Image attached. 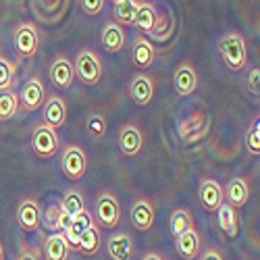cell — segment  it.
I'll list each match as a JSON object with an SVG mask.
<instances>
[{
  "mask_svg": "<svg viewBox=\"0 0 260 260\" xmlns=\"http://www.w3.org/2000/svg\"><path fill=\"white\" fill-rule=\"evenodd\" d=\"M200 235L196 233V229H187L183 233H179L175 237V248H177V254L183 258V260H191L200 254Z\"/></svg>",
  "mask_w": 260,
  "mask_h": 260,
  "instance_id": "obj_17",
  "label": "cell"
},
{
  "mask_svg": "<svg viewBox=\"0 0 260 260\" xmlns=\"http://www.w3.org/2000/svg\"><path fill=\"white\" fill-rule=\"evenodd\" d=\"M198 198H200V204L204 210L214 212L223 204V185L214 179H204L198 189Z\"/></svg>",
  "mask_w": 260,
  "mask_h": 260,
  "instance_id": "obj_11",
  "label": "cell"
},
{
  "mask_svg": "<svg viewBox=\"0 0 260 260\" xmlns=\"http://www.w3.org/2000/svg\"><path fill=\"white\" fill-rule=\"evenodd\" d=\"M60 169L71 181H79L88 169V158L79 146H67L60 156Z\"/></svg>",
  "mask_w": 260,
  "mask_h": 260,
  "instance_id": "obj_6",
  "label": "cell"
},
{
  "mask_svg": "<svg viewBox=\"0 0 260 260\" xmlns=\"http://www.w3.org/2000/svg\"><path fill=\"white\" fill-rule=\"evenodd\" d=\"M102 246V235H100V227L96 221H92L88 225V229H85L79 237V242L75 246V252L83 254V256H96L98 250Z\"/></svg>",
  "mask_w": 260,
  "mask_h": 260,
  "instance_id": "obj_16",
  "label": "cell"
},
{
  "mask_svg": "<svg viewBox=\"0 0 260 260\" xmlns=\"http://www.w3.org/2000/svg\"><path fill=\"white\" fill-rule=\"evenodd\" d=\"M64 121H67V106H64L60 96L54 94L44 102V123L56 129L64 125Z\"/></svg>",
  "mask_w": 260,
  "mask_h": 260,
  "instance_id": "obj_21",
  "label": "cell"
},
{
  "mask_svg": "<svg viewBox=\"0 0 260 260\" xmlns=\"http://www.w3.org/2000/svg\"><path fill=\"white\" fill-rule=\"evenodd\" d=\"M46 102V90H44V83H42L40 77H29L23 88L19 92V104L23 111L31 113V111H38L40 106H44Z\"/></svg>",
  "mask_w": 260,
  "mask_h": 260,
  "instance_id": "obj_8",
  "label": "cell"
},
{
  "mask_svg": "<svg viewBox=\"0 0 260 260\" xmlns=\"http://www.w3.org/2000/svg\"><path fill=\"white\" fill-rule=\"evenodd\" d=\"M17 260H40V256H38V252L29 250V248H23V250H21V252H19Z\"/></svg>",
  "mask_w": 260,
  "mask_h": 260,
  "instance_id": "obj_40",
  "label": "cell"
},
{
  "mask_svg": "<svg viewBox=\"0 0 260 260\" xmlns=\"http://www.w3.org/2000/svg\"><path fill=\"white\" fill-rule=\"evenodd\" d=\"M216 212V219H219V227L227 237H235L237 231H240V219H237V212L235 208L223 200V204L214 210Z\"/></svg>",
  "mask_w": 260,
  "mask_h": 260,
  "instance_id": "obj_23",
  "label": "cell"
},
{
  "mask_svg": "<svg viewBox=\"0 0 260 260\" xmlns=\"http://www.w3.org/2000/svg\"><path fill=\"white\" fill-rule=\"evenodd\" d=\"M200 260H225L223 254L219 250H214V248H206L202 254H200Z\"/></svg>",
  "mask_w": 260,
  "mask_h": 260,
  "instance_id": "obj_39",
  "label": "cell"
},
{
  "mask_svg": "<svg viewBox=\"0 0 260 260\" xmlns=\"http://www.w3.org/2000/svg\"><path fill=\"white\" fill-rule=\"evenodd\" d=\"M73 75H75V69L67 56H56L52 67H50V81L56 90H67L71 81H73Z\"/></svg>",
  "mask_w": 260,
  "mask_h": 260,
  "instance_id": "obj_12",
  "label": "cell"
},
{
  "mask_svg": "<svg viewBox=\"0 0 260 260\" xmlns=\"http://www.w3.org/2000/svg\"><path fill=\"white\" fill-rule=\"evenodd\" d=\"M106 252L113 260H132V254H134L132 237H129L127 233L111 235L108 242H106Z\"/></svg>",
  "mask_w": 260,
  "mask_h": 260,
  "instance_id": "obj_18",
  "label": "cell"
},
{
  "mask_svg": "<svg viewBox=\"0 0 260 260\" xmlns=\"http://www.w3.org/2000/svg\"><path fill=\"white\" fill-rule=\"evenodd\" d=\"M129 94H132L134 102L140 104V106H146L154 96V81L150 75H144V73H138L132 83H129Z\"/></svg>",
  "mask_w": 260,
  "mask_h": 260,
  "instance_id": "obj_15",
  "label": "cell"
},
{
  "mask_svg": "<svg viewBox=\"0 0 260 260\" xmlns=\"http://www.w3.org/2000/svg\"><path fill=\"white\" fill-rule=\"evenodd\" d=\"M58 136H56V129L46 125V123H40L34 129V136H31V148L36 156L40 158H52L58 152Z\"/></svg>",
  "mask_w": 260,
  "mask_h": 260,
  "instance_id": "obj_3",
  "label": "cell"
},
{
  "mask_svg": "<svg viewBox=\"0 0 260 260\" xmlns=\"http://www.w3.org/2000/svg\"><path fill=\"white\" fill-rule=\"evenodd\" d=\"M58 214H60V204H52V206H48L46 214L42 216V221H44V225L50 231H58Z\"/></svg>",
  "mask_w": 260,
  "mask_h": 260,
  "instance_id": "obj_35",
  "label": "cell"
},
{
  "mask_svg": "<svg viewBox=\"0 0 260 260\" xmlns=\"http://www.w3.org/2000/svg\"><path fill=\"white\" fill-rule=\"evenodd\" d=\"M173 83H175V90L179 96H191L198 90V73L191 64L183 62L175 69V75H173Z\"/></svg>",
  "mask_w": 260,
  "mask_h": 260,
  "instance_id": "obj_10",
  "label": "cell"
},
{
  "mask_svg": "<svg viewBox=\"0 0 260 260\" xmlns=\"http://www.w3.org/2000/svg\"><path fill=\"white\" fill-rule=\"evenodd\" d=\"M129 216H132V223L138 231H150L154 225V206L146 198H140L134 202Z\"/></svg>",
  "mask_w": 260,
  "mask_h": 260,
  "instance_id": "obj_14",
  "label": "cell"
},
{
  "mask_svg": "<svg viewBox=\"0 0 260 260\" xmlns=\"http://www.w3.org/2000/svg\"><path fill=\"white\" fill-rule=\"evenodd\" d=\"M219 52L229 71H242L248 62V46L242 34L229 31L219 40Z\"/></svg>",
  "mask_w": 260,
  "mask_h": 260,
  "instance_id": "obj_1",
  "label": "cell"
},
{
  "mask_svg": "<svg viewBox=\"0 0 260 260\" xmlns=\"http://www.w3.org/2000/svg\"><path fill=\"white\" fill-rule=\"evenodd\" d=\"M208 127H210V117L206 113H196V115L179 121L177 134L185 144H193L208 134Z\"/></svg>",
  "mask_w": 260,
  "mask_h": 260,
  "instance_id": "obj_5",
  "label": "cell"
},
{
  "mask_svg": "<svg viewBox=\"0 0 260 260\" xmlns=\"http://www.w3.org/2000/svg\"><path fill=\"white\" fill-rule=\"evenodd\" d=\"M144 146V136L142 132L134 125V123H129L121 129V134H119V148H121V152L125 156H136L140 154V150Z\"/></svg>",
  "mask_w": 260,
  "mask_h": 260,
  "instance_id": "obj_13",
  "label": "cell"
},
{
  "mask_svg": "<svg viewBox=\"0 0 260 260\" xmlns=\"http://www.w3.org/2000/svg\"><path fill=\"white\" fill-rule=\"evenodd\" d=\"M132 58H134V64L138 69H148L152 67V62L156 58V50L154 46L150 44V40L138 36L136 42H134V50H132Z\"/></svg>",
  "mask_w": 260,
  "mask_h": 260,
  "instance_id": "obj_20",
  "label": "cell"
},
{
  "mask_svg": "<svg viewBox=\"0 0 260 260\" xmlns=\"http://www.w3.org/2000/svg\"><path fill=\"white\" fill-rule=\"evenodd\" d=\"M0 260H5V248H3V244H0Z\"/></svg>",
  "mask_w": 260,
  "mask_h": 260,
  "instance_id": "obj_42",
  "label": "cell"
},
{
  "mask_svg": "<svg viewBox=\"0 0 260 260\" xmlns=\"http://www.w3.org/2000/svg\"><path fill=\"white\" fill-rule=\"evenodd\" d=\"M94 221V214H90V210L85 208V210H81L77 216H73V223L69 225V229H64V231H60L62 235H64V240H67V244L75 250V246H77V242H79V237H81V233L88 229V225Z\"/></svg>",
  "mask_w": 260,
  "mask_h": 260,
  "instance_id": "obj_24",
  "label": "cell"
},
{
  "mask_svg": "<svg viewBox=\"0 0 260 260\" xmlns=\"http://www.w3.org/2000/svg\"><path fill=\"white\" fill-rule=\"evenodd\" d=\"M75 75L85 83V85H96L102 77V62L96 52L92 50H81L75 58Z\"/></svg>",
  "mask_w": 260,
  "mask_h": 260,
  "instance_id": "obj_4",
  "label": "cell"
},
{
  "mask_svg": "<svg viewBox=\"0 0 260 260\" xmlns=\"http://www.w3.org/2000/svg\"><path fill=\"white\" fill-rule=\"evenodd\" d=\"M246 83H248V90H250V94H254V96H258L260 94V71H258V67H254L250 73H248V79H246Z\"/></svg>",
  "mask_w": 260,
  "mask_h": 260,
  "instance_id": "obj_37",
  "label": "cell"
},
{
  "mask_svg": "<svg viewBox=\"0 0 260 260\" xmlns=\"http://www.w3.org/2000/svg\"><path fill=\"white\" fill-rule=\"evenodd\" d=\"M19 111V96L13 90L0 92V121H9Z\"/></svg>",
  "mask_w": 260,
  "mask_h": 260,
  "instance_id": "obj_29",
  "label": "cell"
},
{
  "mask_svg": "<svg viewBox=\"0 0 260 260\" xmlns=\"http://www.w3.org/2000/svg\"><path fill=\"white\" fill-rule=\"evenodd\" d=\"M154 23H156V11L152 5H148V3H142L140 9H138V15H136V27L144 34H150L154 29Z\"/></svg>",
  "mask_w": 260,
  "mask_h": 260,
  "instance_id": "obj_27",
  "label": "cell"
},
{
  "mask_svg": "<svg viewBox=\"0 0 260 260\" xmlns=\"http://www.w3.org/2000/svg\"><path fill=\"white\" fill-rule=\"evenodd\" d=\"M142 260H165V258H162L158 252H148V254H146Z\"/></svg>",
  "mask_w": 260,
  "mask_h": 260,
  "instance_id": "obj_41",
  "label": "cell"
},
{
  "mask_svg": "<svg viewBox=\"0 0 260 260\" xmlns=\"http://www.w3.org/2000/svg\"><path fill=\"white\" fill-rule=\"evenodd\" d=\"M187 229H193V216L185 208L173 210V214H171V233H173V237H177L179 233H183Z\"/></svg>",
  "mask_w": 260,
  "mask_h": 260,
  "instance_id": "obj_28",
  "label": "cell"
},
{
  "mask_svg": "<svg viewBox=\"0 0 260 260\" xmlns=\"http://www.w3.org/2000/svg\"><path fill=\"white\" fill-rule=\"evenodd\" d=\"M102 7H104V0H81V9H83V13H85V15H90V17L98 15V13L102 11Z\"/></svg>",
  "mask_w": 260,
  "mask_h": 260,
  "instance_id": "obj_36",
  "label": "cell"
},
{
  "mask_svg": "<svg viewBox=\"0 0 260 260\" xmlns=\"http://www.w3.org/2000/svg\"><path fill=\"white\" fill-rule=\"evenodd\" d=\"M15 48L21 58L36 56V52L40 48V31L34 23H21L15 29Z\"/></svg>",
  "mask_w": 260,
  "mask_h": 260,
  "instance_id": "obj_7",
  "label": "cell"
},
{
  "mask_svg": "<svg viewBox=\"0 0 260 260\" xmlns=\"http://www.w3.org/2000/svg\"><path fill=\"white\" fill-rule=\"evenodd\" d=\"M246 146H248L250 154H254V156L260 154V119L250 123L248 134H246Z\"/></svg>",
  "mask_w": 260,
  "mask_h": 260,
  "instance_id": "obj_31",
  "label": "cell"
},
{
  "mask_svg": "<svg viewBox=\"0 0 260 260\" xmlns=\"http://www.w3.org/2000/svg\"><path fill=\"white\" fill-rule=\"evenodd\" d=\"M171 34H173V19H171L169 15H160V17H156L154 29L150 31V36H152L154 40L165 42V40H167Z\"/></svg>",
  "mask_w": 260,
  "mask_h": 260,
  "instance_id": "obj_32",
  "label": "cell"
},
{
  "mask_svg": "<svg viewBox=\"0 0 260 260\" xmlns=\"http://www.w3.org/2000/svg\"><path fill=\"white\" fill-rule=\"evenodd\" d=\"M88 132H90V136L92 138H102L104 134H106V121H104V117H100V115H92L90 119H88Z\"/></svg>",
  "mask_w": 260,
  "mask_h": 260,
  "instance_id": "obj_34",
  "label": "cell"
},
{
  "mask_svg": "<svg viewBox=\"0 0 260 260\" xmlns=\"http://www.w3.org/2000/svg\"><path fill=\"white\" fill-rule=\"evenodd\" d=\"M73 223V216L67 214L62 208H60V214H58V231H64V229H69V225Z\"/></svg>",
  "mask_w": 260,
  "mask_h": 260,
  "instance_id": "obj_38",
  "label": "cell"
},
{
  "mask_svg": "<svg viewBox=\"0 0 260 260\" xmlns=\"http://www.w3.org/2000/svg\"><path fill=\"white\" fill-rule=\"evenodd\" d=\"M223 196L227 198V202L233 208H242L248 202V198H250V185H248V181L244 177H233L227 183Z\"/></svg>",
  "mask_w": 260,
  "mask_h": 260,
  "instance_id": "obj_19",
  "label": "cell"
},
{
  "mask_svg": "<svg viewBox=\"0 0 260 260\" xmlns=\"http://www.w3.org/2000/svg\"><path fill=\"white\" fill-rule=\"evenodd\" d=\"M94 221L104 229H115L121 221V206L119 200L111 191L98 193L96 204H94Z\"/></svg>",
  "mask_w": 260,
  "mask_h": 260,
  "instance_id": "obj_2",
  "label": "cell"
},
{
  "mask_svg": "<svg viewBox=\"0 0 260 260\" xmlns=\"http://www.w3.org/2000/svg\"><path fill=\"white\" fill-rule=\"evenodd\" d=\"M140 3L138 0H119L115 3V23L119 25H134Z\"/></svg>",
  "mask_w": 260,
  "mask_h": 260,
  "instance_id": "obj_26",
  "label": "cell"
},
{
  "mask_svg": "<svg viewBox=\"0 0 260 260\" xmlns=\"http://www.w3.org/2000/svg\"><path fill=\"white\" fill-rule=\"evenodd\" d=\"M13 79H15V64L0 56V92L11 90Z\"/></svg>",
  "mask_w": 260,
  "mask_h": 260,
  "instance_id": "obj_33",
  "label": "cell"
},
{
  "mask_svg": "<svg viewBox=\"0 0 260 260\" xmlns=\"http://www.w3.org/2000/svg\"><path fill=\"white\" fill-rule=\"evenodd\" d=\"M125 44V34L119 23H106L102 29V46L106 52H119Z\"/></svg>",
  "mask_w": 260,
  "mask_h": 260,
  "instance_id": "obj_25",
  "label": "cell"
},
{
  "mask_svg": "<svg viewBox=\"0 0 260 260\" xmlns=\"http://www.w3.org/2000/svg\"><path fill=\"white\" fill-rule=\"evenodd\" d=\"M60 208L67 212V214H71V216H77L81 210H85L83 196H81L77 189H69V191L62 196V200H60Z\"/></svg>",
  "mask_w": 260,
  "mask_h": 260,
  "instance_id": "obj_30",
  "label": "cell"
},
{
  "mask_svg": "<svg viewBox=\"0 0 260 260\" xmlns=\"http://www.w3.org/2000/svg\"><path fill=\"white\" fill-rule=\"evenodd\" d=\"M69 252H71V246L67 244V240H64V235L60 231L48 235L44 240V256H46V260H67Z\"/></svg>",
  "mask_w": 260,
  "mask_h": 260,
  "instance_id": "obj_22",
  "label": "cell"
},
{
  "mask_svg": "<svg viewBox=\"0 0 260 260\" xmlns=\"http://www.w3.org/2000/svg\"><path fill=\"white\" fill-rule=\"evenodd\" d=\"M17 223L23 231L36 233L42 223V208L36 198H25L17 208Z\"/></svg>",
  "mask_w": 260,
  "mask_h": 260,
  "instance_id": "obj_9",
  "label": "cell"
},
{
  "mask_svg": "<svg viewBox=\"0 0 260 260\" xmlns=\"http://www.w3.org/2000/svg\"><path fill=\"white\" fill-rule=\"evenodd\" d=\"M113 3H119V0H113Z\"/></svg>",
  "mask_w": 260,
  "mask_h": 260,
  "instance_id": "obj_43",
  "label": "cell"
}]
</instances>
